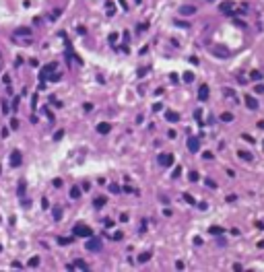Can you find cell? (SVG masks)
<instances>
[{"label": "cell", "instance_id": "40", "mask_svg": "<svg viewBox=\"0 0 264 272\" xmlns=\"http://www.w3.org/2000/svg\"><path fill=\"white\" fill-rule=\"evenodd\" d=\"M254 91H256V93H264V87H262V85H258V87H256V89H254Z\"/></svg>", "mask_w": 264, "mask_h": 272}, {"label": "cell", "instance_id": "15", "mask_svg": "<svg viewBox=\"0 0 264 272\" xmlns=\"http://www.w3.org/2000/svg\"><path fill=\"white\" fill-rule=\"evenodd\" d=\"M97 132H99V134H107V132H109V124H105V122H103V124H99V126H97Z\"/></svg>", "mask_w": 264, "mask_h": 272}, {"label": "cell", "instance_id": "19", "mask_svg": "<svg viewBox=\"0 0 264 272\" xmlns=\"http://www.w3.org/2000/svg\"><path fill=\"white\" fill-rule=\"evenodd\" d=\"M25 188H27V186H25V179H21V181H19V190H17V194L23 196V194H25Z\"/></svg>", "mask_w": 264, "mask_h": 272}, {"label": "cell", "instance_id": "11", "mask_svg": "<svg viewBox=\"0 0 264 272\" xmlns=\"http://www.w3.org/2000/svg\"><path fill=\"white\" fill-rule=\"evenodd\" d=\"M165 120L167 122H178L180 120V113L178 111H165Z\"/></svg>", "mask_w": 264, "mask_h": 272}, {"label": "cell", "instance_id": "4", "mask_svg": "<svg viewBox=\"0 0 264 272\" xmlns=\"http://www.w3.org/2000/svg\"><path fill=\"white\" fill-rule=\"evenodd\" d=\"M87 249H89V251H99L101 249V241L95 239V237H89V241H87Z\"/></svg>", "mask_w": 264, "mask_h": 272}, {"label": "cell", "instance_id": "29", "mask_svg": "<svg viewBox=\"0 0 264 272\" xmlns=\"http://www.w3.org/2000/svg\"><path fill=\"white\" fill-rule=\"evenodd\" d=\"M109 192H113V194H118V192H120V188L116 186V183H111V186H109Z\"/></svg>", "mask_w": 264, "mask_h": 272}, {"label": "cell", "instance_id": "36", "mask_svg": "<svg viewBox=\"0 0 264 272\" xmlns=\"http://www.w3.org/2000/svg\"><path fill=\"white\" fill-rule=\"evenodd\" d=\"M83 109H85V111H91V109H93V105H91V103H85V105H83Z\"/></svg>", "mask_w": 264, "mask_h": 272}, {"label": "cell", "instance_id": "13", "mask_svg": "<svg viewBox=\"0 0 264 272\" xmlns=\"http://www.w3.org/2000/svg\"><path fill=\"white\" fill-rule=\"evenodd\" d=\"M15 35H25V37H31V29H29V27H21V29L15 31Z\"/></svg>", "mask_w": 264, "mask_h": 272}, {"label": "cell", "instance_id": "10", "mask_svg": "<svg viewBox=\"0 0 264 272\" xmlns=\"http://www.w3.org/2000/svg\"><path fill=\"white\" fill-rule=\"evenodd\" d=\"M66 268H68V270H74V268H78V270H87V264H85V262H81V260H76L74 264H68Z\"/></svg>", "mask_w": 264, "mask_h": 272}, {"label": "cell", "instance_id": "17", "mask_svg": "<svg viewBox=\"0 0 264 272\" xmlns=\"http://www.w3.org/2000/svg\"><path fill=\"white\" fill-rule=\"evenodd\" d=\"M105 202H107V198H105V196H97V198H95V206H97V208L103 206Z\"/></svg>", "mask_w": 264, "mask_h": 272}, {"label": "cell", "instance_id": "18", "mask_svg": "<svg viewBox=\"0 0 264 272\" xmlns=\"http://www.w3.org/2000/svg\"><path fill=\"white\" fill-rule=\"evenodd\" d=\"M237 155H239V159H243V161H252V155H250V153H245V151H239Z\"/></svg>", "mask_w": 264, "mask_h": 272}, {"label": "cell", "instance_id": "24", "mask_svg": "<svg viewBox=\"0 0 264 272\" xmlns=\"http://www.w3.org/2000/svg\"><path fill=\"white\" fill-rule=\"evenodd\" d=\"M70 241H72V237H60V239H58V243H60V245H68Z\"/></svg>", "mask_w": 264, "mask_h": 272}, {"label": "cell", "instance_id": "38", "mask_svg": "<svg viewBox=\"0 0 264 272\" xmlns=\"http://www.w3.org/2000/svg\"><path fill=\"white\" fill-rule=\"evenodd\" d=\"M180 173H182V167H175V169H173V177H178Z\"/></svg>", "mask_w": 264, "mask_h": 272}, {"label": "cell", "instance_id": "14", "mask_svg": "<svg viewBox=\"0 0 264 272\" xmlns=\"http://www.w3.org/2000/svg\"><path fill=\"white\" fill-rule=\"evenodd\" d=\"M180 13L188 17V15H194V13H196V8H194V6H182V8H180Z\"/></svg>", "mask_w": 264, "mask_h": 272}, {"label": "cell", "instance_id": "39", "mask_svg": "<svg viewBox=\"0 0 264 272\" xmlns=\"http://www.w3.org/2000/svg\"><path fill=\"white\" fill-rule=\"evenodd\" d=\"M46 116H48V118H50V120H54V113H52V111H50V109H48V107H46Z\"/></svg>", "mask_w": 264, "mask_h": 272}, {"label": "cell", "instance_id": "16", "mask_svg": "<svg viewBox=\"0 0 264 272\" xmlns=\"http://www.w3.org/2000/svg\"><path fill=\"white\" fill-rule=\"evenodd\" d=\"M78 196H81V190H78L76 186H74V188H70V198H72V200H76Z\"/></svg>", "mask_w": 264, "mask_h": 272}, {"label": "cell", "instance_id": "37", "mask_svg": "<svg viewBox=\"0 0 264 272\" xmlns=\"http://www.w3.org/2000/svg\"><path fill=\"white\" fill-rule=\"evenodd\" d=\"M206 186H208V188H217V183H215L213 179H206Z\"/></svg>", "mask_w": 264, "mask_h": 272}, {"label": "cell", "instance_id": "1", "mask_svg": "<svg viewBox=\"0 0 264 272\" xmlns=\"http://www.w3.org/2000/svg\"><path fill=\"white\" fill-rule=\"evenodd\" d=\"M210 54L217 56V58H229V56H231V52L227 50L225 46H221V43H215V46L210 48Z\"/></svg>", "mask_w": 264, "mask_h": 272}, {"label": "cell", "instance_id": "23", "mask_svg": "<svg viewBox=\"0 0 264 272\" xmlns=\"http://www.w3.org/2000/svg\"><path fill=\"white\" fill-rule=\"evenodd\" d=\"M194 116H196V120H198V126H202V109H196Z\"/></svg>", "mask_w": 264, "mask_h": 272}, {"label": "cell", "instance_id": "5", "mask_svg": "<svg viewBox=\"0 0 264 272\" xmlns=\"http://www.w3.org/2000/svg\"><path fill=\"white\" fill-rule=\"evenodd\" d=\"M159 163L163 165V167H171V165H173V155H169V153H167V155H161V157H159Z\"/></svg>", "mask_w": 264, "mask_h": 272}, {"label": "cell", "instance_id": "41", "mask_svg": "<svg viewBox=\"0 0 264 272\" xmlns=\"http://www.w3.org/2000/svg\"><path fill=\"white\" fill-rule=\"evenodd\" d=\"M241 138H243V140H248V142H252V140H254V138H252V136H250V134H243V136H241Z\"/></svg>", "mask_w": 264, "mask_h": 272}, {"label": "cell", "instance_id": "8", "mask_svg": "<svg viewBox=\"0 0 264 272\" xmlns=\"http://www.w3.org/2000/svg\"><path fill=\"white\" fill-rule=\"evenodd\" d=\"M198 99H200V101H206V99H208V87H206V85H200V89H198Z\"/></svg>", "mask_w": 264, "mask_h": 272}, {"label": "cell", "instance_id": "35", "mask_svg": "<svg viewBox=\"0 0 264 272\" xmlns=\"http://www.w3.org/2000/svg\"><path fill=\"white\" fill-rule=\"evenodd\" d=\"M11 128H19V120L13 118V120H11Z\"/></svg>", "mask_w": 264, "mask_h": 272}, {"label": "cell", "instance_id": "43", "mask_svg": "<svg viewBox=\"0 0 264 272\" xmlns=\"http://www.w3.org/2000/svg\"><path fill=\"white\" fill-rule=\"evenodd\" d=\"M262 144H264V142H262Z\"/></svg>", "mask_w": 264, "mask_h": 272}, {"label": "cell", "instance_id": "34", "mask_svg": "<svg viewBox=\"0 0 264 272\" xmlns=\"http://www.w3.org/2000/svg\"><path fill=\"white\" fill-rule=\"evenodd\" d=\"M196 179H198V173L192 171V173H190V181H196Z\"/></svg>", "mask_w": 264, "mask_h": 272}, {"label": "cell", "instance_id": "32", "mask_svg": "<svg viewBox=\"0 0 264 272\" xmlns=\"http://www.w3.org/2000/svg\"><path fill=\"white\" fill-rule=\"evenodd\" d=\"M31 107H33V109L37 107V95H33V99H31Z\"/></svg>", "mask_w": 264, "mask_h": 272}, {"label": "cell", "instance_id": "3", "mask_svg": "<svg viewBox=\"0 0 264 272\" xmlns=\"http://www.w3.org/2000/svg\"><path fill=\"white\" fill-rule=\"evenodd\" d=\"M72 233L76 235V237H91L93 235V231L89 229V227H85V225H76L72 229Z\"/></svg>", "mask_w": 264, "mask_h": 272}, {"label": "cell", "instance_id": "9", "mask_svg": "<svg viewBox=\"0 0 264 272\" xmlns=\"http://www.w3.org/2000/svg\"><path fill=\"white\" fill-rule=\"evenodd\" d=\"M245 105H248L250 109H258V101H256V97H252V95H245Z\"/></svg>", "mask_w": 264, "mask_h": 272}, {"label": "cell", "instance_id": "25", "mask_svg": "<svg viewBox=\"0 0 264 272\" xmlns=\"http://www.w3.org/2000/svg\"><path fill=\"white\" fill-rule=\"evenodd\" d=\"M37 264H39V258H37V256H33V258L29 260V266H31V268H35Z\"/></svg>", "mask_w": 264, "mask_h": 272}, {"label": "cell", "instance_id": "26", "mask_svg": "<svg viewBox=\"0 0 264 272\" xmlns=\"http://www.w3.org/2000/svg\"><path fill=\"white\" fill-rule=\"evenodd\" d=\"M184 198H186V202H190V204H196V200H194V198H192L190 194H184Z\"/></svg>", "mask_w": 264, "mask_h": 272}, {"label": "cell", "instance_id": "2", "mask_svg": "<svg viewBox=\"0 0 264 272\" xmlns=\"http://www.w3.org/2000/svg\"><path fill=\"white\" fill-rule=\"evenodd\" d=\"M56 68H58V64H56V62H52V64H48V66H43V68L39 70V81L43 83V81H46V78H50V74L54 72Z\"/></svg>", "mask_w": 264, "mask_h": 272}, {"label": "cell", "instance_id": "22", "mask_svg": "<svg viewBox=\"0 0 264 272\" xmlns=\"http://www.w3.org/2000/svg\"><path fill=\"white\" fill-rule=\"evenodd\" d=\"M221 120H223V122H231V120H233V116H231L229 111H225V113H221Z\"/></svg>", "mask_w": 264, "mask_h": 272}, {"label": "cell", "instance_id": "20", "mask_svg": "<svg viewBox=\"0 0 264 272\" xmlns=\"http://www.w3.org/2000/svg\"><path fill=\"white\" fill-rule=\"evenodd\" d=\"M54 218H56V221H60V218H62V208H60V206L54 208Z\"/></svg>", "mask_w": 264, "mask_h": 272}, {"label": "cell", "instance_id": "28", "mask_svg": "<svg viewBox=\"0 0 264 272\" xmlns=\"http://www.w3.org/2000/svg\"><path fill=\"white\" fill-rule=\"evenodd\" d=\"M64 136V130H58V132L54 134V140H60V138H62Z\"/></svg>", "mask_w": 264, "mask_h": 272}, {"label": "cell", "instance_id": "31", "mask_svg": "<svg viewBox=\"0 0 264 272\" xmlns=\"http://www.w3.org/2000/svg\"><path fill=\"white\" fill-rule=\"evenodd\" d=\"M149 258H151V253H143V256H140V258H138V262H147Z\"/></svg>", "mask_w": 264, "mask_h": 272}, {"label": "cell", "instance_id": "30", "mask_svg": "<svg viewBox=\"0 0 264 272\" xmlns=\"http://www.w3.org/2000/svg\"><path fill=\"white\" fill-rule=\"evenodd\" d=\"M210 233H213V235H219V233H221V229H219V227H210V229H208Z\"/></svg>", "mask_w": 264, "mask_h": 272}, {"label": "cell", "instance_id": "33", "mask_svg": "<svg viewBox=\"0 0 264 272\" xmlns=\"http://www.w3.org/2000/svg\"><path fill=\"white\" fill-rule=\"evenodd\" d=\"M2 113H8V103H6V99L2 101Z\"/></svg>", "mask_w": 264, "mask_h": 272}, {"label": "cell", "instance_id": "12", "mask_svg": "<svg viewBox=\"0 0 264 272\" xmlns=\"http://www.w3.org/2000/svg\"><path fill=\"white\" fill-rule=\"evenodd\" d=\"M231 8H233L231 2H221V4H219V11L225 13V15H229V13H231Z\"/></svg>", "mask_w": 264, "mask_h": 272}, {"label": "cell", "instance_id": "42", "mask_svg": "<svg viewBox=\"0 0 264 272\" xmlns=\"http://www.w3.org/2000/svg\"><path fill=\"white\" fill-rule=\"evenodd\" d=\"M258 128H260V130H264V120H260V122H258Z\"/></svg>", "mask_w": 264, "mask_h": 272}, {"label": "cell", "instance_id": "21", "mask_svg": "<svg viewBox=\"0 0 264 272\" xmlns=\"http://www.w3.org/2000/svg\"><path fill=\"white\" fill-rule=\"evenodd\" d=\"M250 78H252V81H262V74L258 72V70H254V72L250 74Z\"/></svg>", "mask_w": 264, "mask_h": 272}, {"label": "cell", "instance_id": "6", "mask_svg": "<svg viewBox=\"0 0 264 272\" xmlns=\"http://www.w3.org/2000/svg\"><path fill=\"white\" fill-rule=\"evenodd\" d=\"M21 159H23V157H21V151H13V153H11V165H13V167H19V165H21Z\"/></svg>", "mask_w": 264, "mask_h": 272}, {"label": "cell", "instance_id": "27", "mask_svg": "<svg viewBox=\"0 0 264 272\" xmlns=\"http://www.w3.org/2000/svg\"><path fill=\"white\" fill-rule=\"evenodd\" d=\"M113 13H116V6L109 2V4H107V15H113Z\"/></svg>", "mask_w": 264, "mask_h": 272}, {"label": "cell", "instance_id": "7", "mask_svg": "<svg viewBox=\"0 0 264 272\" xmlns=\"http://www.w3.org/2000/svg\"><path fill=\"white\" fill-rule=\"evenodd\" d=\"M198 148H200V140L198 138H190L188 140V151L190 153H198Z\"/></svg>", "mask_w": 264, "mask_h": 272}]
</instances>
